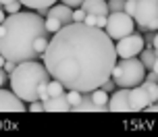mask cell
Instances as JSON below:
<instances>
[{
    "label": "cell",
    "mask_w": 158,
    "mask_h": 137,
    "mask_svg": "<svg viewBox=\"0 0 158 137\" xmlns=\"http://www.w3.org/2000/svg\"><path fill=\"white\" fill-rule=\"evenodd\" d=\"M71 110H75V112H102V110H106V108H102V106L96 104L89 94H83V98H81V104L75 106V108H71Z\"/></svg>",
    "instance_id": "cell-14"
},
{
    "label": "cell",
    "mask_w": 158,
    "mask_h": 137,
    "mask_svg": "<svg viewBox=\"0 0 158 137\" xmlns=\"http://www.w3.org/2000/svg\"><path fill=\"white\" fill-rule=\"evenodd\" d=\"M15 66H17V62H13V60H6V62H4V66H2V69H4V71H6L8 75H10V73L15 71Z\"/></svg>",
    "instance_id": "cell-29"
},
{
    "label": "cell",
    "mask_w": 158,
    "mask_h": 137,
    "mask_svg": "<svg viewBox=\"0 0 158 137\" xmlns=\"http://www.w3.org/2000/svg\"><path fill=\"white\" fill-rule=\"evenodd\" d=\"M63 4H67V6H71V8H79L81 4H83V0H60Z\"/></svg>",
    "instance_id": "cell-28"
},
{
    "label": "cell",
    "mask_w": 158,
    "mask_h": 137,
    "mask_svg": "<svg viewBox=\"0 0 158 137\" xmlns=\"http://www.w3.org/2000/svg\"><path fill=\"white\" fill-rule=\"evenodd\" d=\"M4 62H6V58H4L2 54H0V66H4Z\"/></svg>",
    "instance_id": "cell-39"
},
{
    "label": "cell",
    "mask_w": 158,
    "mask_h": 137,
    "mask_svg": "<svg viewBox=\"0 0 158 137\" xmlns=\"http://www.w3.org/2000/svg\"><path fill=\"white\" fill-rule=\"evenodd\" d=\"M27 110H31V112H42L44 110V102L42 100H33V102H29V108Z\"/></svg>",
    "instance_id": "cell-26"
},
{
    "label": "cell",
    "mask_w": 158,
    "mask_h": 137,
    "mask_svg": "<svg viewBox=\"0 0 158 137\" xmlns=\"http://www.w3.org/2000/svg\"><path fill=\"white\" fill-rule=\"evenodd\" d=\"M4 33L0 35V54L13 60V62H25V60H35L40 54L35 52L33 44L40 35H48L46 21L38 13H13L4 17L2 21Z\"/></svg>",
    "instance_id": "cell-2"
},
{
    "label": "cell",
    "mask_w": 158,
    "mask_h": 137,
    "mask_svg": "<svg viewBox=\"0 0 158 137\" xmlns=\"http://www.w3.org/2000/svg\"><path fill=\"white\" fill-rule=\"evenodd\" d=\"M46 89H48V96H60V94H64V85L60 83L58 79H50L46 83Z\"/></svg>",
    "instance_id": "cell-19"
},
{
    "label": "cell",
    "mask_w": 158,
    "mask_h": 137,
    "mask_svg": "<svg viewBox=\"0 0 158 137\" xmlns=\"http://www.w3.org/2000/svg\"><path fill=\"white\" fill-rule=\"evenodd\" d=\"M108 17V15H106ZM106 17L100 15V17H96V27H100V29H104V25H106Z\"/></svg>",
    "instance_id": "cell-30"
},
{
    "label": "cell",
    "mask_w": 158,
    "mask_h": 137,
    "mask_svg": "<svg viewBox=\"0 0 158 137\" xmlns=\"http://www.w3.org/2000/svg\"><path fill=\"white\" fill-rule=\"evenodd\" d=\"M146 110H152V112H158V102H152V104L148 106Z\"/></svg>",
    "instance_id": "cell-35"
},
{
    "label": "cell",
    "mask_w": 158,
    "mask_h": 137,
    "mask_svg": "<svg viewBox=\"0 0 158 137\" xmlns=\"http://www.w3.org/2000/svg\"><path fill=\"white\" fill-rule=\"evenodd\" d=\"M146 79H148V81H154V83H158V73L150 71V73H148V75H146Z\"/></svg>",
    "instance_id": "cell-32"
},
{
    "label": "cell",
    "mask_w": 158,
    "mask_h": 137,
    "mask_svg": "<svg viewBox=\"0 0 158 137\" xmlns=\"http://www.w3.org/2000/svg\"><path fill=\"white\" fill-rule=\"evenodd\" d=\"M143 44H146V42H143V38L139 35V33H129V35H125V38L117 40V46H114L117 56L118 58L137 56V54L143 50Z\"/></svg>",
    "instance_id": "cell-7"
},
{
    "label": "cell",
    "mask_w": 158,
    "mask_h": 137,
    "mask_svg": "<svg viewBox=\"0 0 158 137\" xmlns=\"http://www.w3.org/2000/svg\"><path fill=\"white\" fill-rule=\"evenodd\" d=\"M6 75H8V73L4 71V69H2V66H0V87H2V85H4V83H6Z\"/></svg>",
    "instance_id": "cell-31"
},
{
    "label": "cell",
    "mask_w": 158,
    "mask_h": 137,
    "mask_svg": "<svg viewBox=\"0 0 158 137\" xmlns=\"http://www.w3.org/2000/svg\"><path fill=\"white\" fill-rule=\"evenodd\" d=\"M150 106V98L142 85L129 87V110H146Z\"/></svg>",
    "instance_id": "cell-9"
},
{
    "label": "cell",
    "mask_w": 158,
    "mask_h": 137,
    "mask_svg": "<svg viewBox=\"0 0 158 137\" xmlns=\"http://www.w3.org/2000/svg\"><path fill=\"white\" fill-rule=\"evenodd\" d=\"M135 6H137V0H125V8H123V10H125L127 15L133 17L135 15Z\"/></svg>",
    "instance_id": "cell-25"
},
{
    "label": "cell",
    "mask_w": 158,
    "mask_h": 137,
    "mask_svg": "<svg viewBox=\"0 0 158 137\" xmlns=\"http://www.w3.org/2000/svg\"><path fill=\"white\" fill-rule=\"evenodd\" d=\"M48 35H40L38 40H35V44H33V48H35V52H38L40 56H42V54H44V52H46V48H48Z\"/></svg>",
    "instance_id": "cell-21"
},
{
    "label": "cell",
    "mask_w": 158,
    "mask_h": 137,
    "mask_svg": "<svg viewBox=\"0 0 158 137\" xmlns=\"http://www.w3.org/2000/svg\"><path fill=\"white\" fill-rule=\"evenodd\" d=\"M139 85L146 89V94H148V98H150V104H152V102H158V83L146 79V81H142Z\"/></svg>",
    "instance_id": "cell-18"
},
{
    "label": "cell",
    "mask_w": 158,
    "mask_h": 137,
    "mask_svg": "<svg viewBox=\"0 0 158 137\" xmlns=\"http://www.w3.org/2000/svg\"><path fill=\"white\" fill-rule=\"evenodd\" d=\"M89 96H92V100H94L98 106H102V108L108 110V91H104L102 87H98V89H94V91H89Z\"/></svg>",
    "instance_id": "cell-15"
},
{
    "label": "cell",
    "mask_w": 158,
    "mask_h": 137,
    "mask_svg": "<svg viewBox=\"0 0 158 137\" xmlns=\"http://www.w3.org/2000/svg\"><path fill=\"white\" fill-rule=\"evenodd\" d=\"M154 58H156V50L154 48H143L142 52H139V60L143 62V66L150 71L152 65H154Z\"/></svg>",
    "instance_id": "cell-17"
},
{
    "label": "cell",
    "mask_w": 158,
    "mask_h": 137,
    "mask_svg": "<svg viewBox=\"0 0 158 137\" xmlns=\"http://www.w3.org/2000/svg\"><path fill=\"white\" fill-rule=\"evenodd\" d=\"M38 15H42V17L48 15V8H38Z\"/></svg>",
    "instance_id": "cell-37"
},
{
    "label": "cell",
    "mask_w": 158,
    "mask_h": 137,
    "mask_svg": "<svg viewBox=\"0 0 158 137\" xmlns=\"http://www.w3.org/2000/svg\"><path fill=\"white\" fill-rule=\"evenodd\" d=\"M50 81V73L46 65H42L38 60H25L15 66V71L10 73V89L23 102H33L40 100V89Z\"/></svg>",
    "instance_id": "cell-3"
},
{
    "label": "cell",
    "mask_w": 158,
    "mask_h": 137,
    "mask_svg": "<svg viewBox=\"0 0 158 137\" xmlns=\"http://www.w3.org/2000/svg\"><path fill=\"white\" fill-rule=\"evenodd\" d=\"M23 6H27V8H50L52 4H56L58 0H19Z\"/></svg>",
    "instance_id": "cell-16"
},
{
    "label": "cell",
    "mask_w": 158,
    "mask_h": 137,
    "mask_svg": "<svg viewBox=\"0 0 158 137\" xmlns=\"http://www.w3.org/2000/svg\"><path fill=\"white\" fill-rule=\"evenodd\" d=\"M2 33H4V27H2V23H0V35H2Z\"/></svg>",
    "instance_id": "cell-41"
},
{
    "label": "cell",
    "mask_w": 158,
    "mask_h": 137,
    "mask_svg": "<svg viewBox=\"0 0 158 137\" xmlns=\"http://www.w3.org/2000/svg\"><path fill=\"white\" fill-rule=\"evenodd\" d=\"M46 17H54V19H58L63 25H69L73 23V8L67 6V4H52V6L48 8V15Z\"/></svg>",
    "instance_id": "cell-11"
},
{
    "label": "cell",
    "mask_w": 158,
    "mask_h": 137,
    "mask_svg": "<svg viewBox=\"0 0 158 137\" xmlns=\"http://www.w3.org/2000/svg\"><path fill=\"white\" fill-rule=\"evenodd\" d=\"M6 2H13V0H0V4H6Z\"/></svg>",
    "instance_id": "cell-40"
},
{
    "label": "cell",
    "mask_w": 158,
    "mask_h": 137,
    "mask_svg": "<svg viewBox=\"0 0 158 137\" xmlns=\"http://www.w3.org/2000/svg\"><path fill=\"white\" fill-rule=\"evenodd\" d=\"M25 102L17 96L13 89H2L0 87V112H23Z\"/></svg>",
    "instance_id": "cell-8"
},
{
    "label": "cell",
    "mask_w": 158,
    "mask_h": 137,
    "mask_svg": "<svg viewBox=\"0 0 158 137\" xmlns=\"http://www.w3.org/2000/svg\"><path fill=\"white\" fill-rule=\"evenodd\" d=\"M150 71L158 73V54H156V58H154V65H152V69H150Z\"/></svg>",
    "instance_id": "cell-36"
},
{
    "label": "cell",
    "mask_w": 158,
    "mask_h": 137,
    "mask_svg": "<svg viewBox=\"0 0 158 137\" xmlns=\"http://www.w3.org/2000/svg\"><path fill=\"white\" fill-rule=\"evenodd\" d=\"M152 48L156 50V54H158V29H156V35H154V40H152Z\"/></svg>",
    "instance_id": "cell-34"
},
{
    "label": "cell",
    "mask_w": 158,
    "mask_h": 137,
    "mask_svg": "<svg viewBox=\"0 0 158 137\" xmlns=\"http://www.w3.org/2000/svg\"><path fill=\"white\" fill-rule=\"evenodd\" d=\"M83 23H87V25H96V15H85Z\"/></svg>",
    "instance_id": "cell-33"
},
{
    "label": "cell",
    "mask_w": 158,
    "mask_h": 137,
    "mask_svg": "<svg viewBox=\"0 0 158 137\" xmlns=\"http://www.w3.org/2000/svg\"><path fill=\"white\" fill-rule=\"evenodd\" d=\"M4 21V8H2V4H0V23Z\"/></svg>",
    "instance_id": "cell-38"
},
{
    "label": "cell",
    "mask_w": 158,
    "mask_h": 137,
    "mask_svg": "<svg viewBox=\"0 0 158 137\" xmlns=\"http://www.w3.org/2000/svg\"><path fill=\"white\" fill-rule=\"evenodd\" d=\"M106 2H108V0H106Z\"/></svg>",
    "instance_id": "cell-42"
},
{
    "label": "cell",
    "mask_w": 158,
    "mask_h": 137,
    "mask_svg": "<svg viewBox=\"0 0 158 137\" xmlns=\"http://www.w3.org/2000/svg\"><path fill=\"white\" fill-rule=\"evenodd\" d=\"M108 8H110V13L123 10L125 8V0H108Z\"/></svg>",
    "instance_id": "cell-24"
},
{
    "label": "cell",
    "mask_w": 158,
    "mask_h": 137,
    "mask_svg": "<svg viewBox=\"0 0 158 137\" xmlns=\"http://www.w3.org/2000/svg\"><path fill=\"white\" fill-rule=\"evenodd\" d=\"M64 96H67V100H69L71 108H75V106L81 104V98H83V94H81V91H77V89H67V91H64Z\"/></svg>",
    "instance_id": "cell-20"
},
{
    "label": "cell",
    "mask_w": 158,
    "mask_h": 137,
    "mask_svg": "<svg viewBox=\"0 0 158 137\" xmlns=\"http://www.w3.org/2000/svg\"><path fill=\"white\" fill-rule=\"evenodd\" d=\"M44 110H50V112H67V110H71V104H69L67 96L60 94V96L48 98L46 102H44Z\"/></svg>",
    "instance_id": "cell-13"
},
{
    "label": "cell",
    "mask_w": 158,
    "mask_h": 137,
    "mask_svg": "<svg viewBox=\"0 0 158 137\" xmlns=\"http://www.w3.org/2000/svg\"><path fill=\"white\" fill-rule=\"evenodd\" d=\"M112 79L118 87H135L146 79V66L139 58H121L112 69Z\"/></svg>",
    "instance_id": "cell-4"
},
{
    "label": "cell",
    "mask_w": 158,
    "mask_h": 137,
    "mask_svg": "<svg viewBox=\"0 0 158 137\" xmlns=\"http://www.w3.org/2000/svg\"><path fill=\"white\" fill-rule=\"evenodd\" d=\"M135 27L143 31H156L158 29V0H137L133 15Z\"/></svg>",
    "instance_id": "cell-5"
},
{
    "label": "cell",
    "mask_w": 158,
    "mask_h": 137,
    "mask_svg": "<svg viewBox=\"0 0 158 137\" xmlns=\"http://www.w3.org/2000/svg\"><path fill=\"white\" fill-rule=\"evenodd\" d=\"M81 8L85 10V15H108L110 13V8H108V2L106 0H83V4H81Z\"/></svg>",
    "instance_id": "cell-12"
},
{
    "label": "cell",
    "mask_w": 158,
    "mask_h": 137,
    "mask_svg": "<svg viewBox=\"0 0 158 137\" xmlns=\"http://www.w3.org/2000/svg\"><path fill=\"white\" fill-rule=\"evenodd\" d=\"M21 6H23V4H21L19 0H13V2H6V4H2V8L6 10L8 15H13V13H19V10H21Z\"/></svg>",
    "instance_id": "cell-23"
},
{
    "label": "cell",
    "mask_w": 158,
    "mask_h": 137,
    "mask_svg": "<svg viewBox=\"0 0 158 137\" xmlns=\"http://www.w3.org/2000/svg\"><path fill=\"white\" fill-rule=\"evenodd\" d=\"M108 110L112 112H127L129 110V87H121L108 98Z\"/></svg>",
    "instance_id": "cell-10"
},
{
    "label": "cell",
    "mask_w": 158,
    "mask_h": 137,
    "mask_svg": "<svg viewBox=\"0 0 158 137\" xmlns=\"http://www.w3.org/2000/svg\"><path fill=\"white\" fill-rule=\"evenodd\" d=\"M83 19H85V10L79 6L77 10H73V21H77V23H83Z\"/></svg>",
    "instance_id": "cell-27"
},
{
    "label": "cell",
    "mask_w": 158,
    "mask_h": 137,
    "mask_svg": "<svg viewBox=\"0 0 158 137\" xmlns=\"http://www.w3.org/2000/svg\"><path fill=\"white\" fill-rule=\"evenodd\" d=\"M42 58L52 79H58L64 89L83 94L110 79L118 56L104 29L73 21L52 33Z\"/></svg>",
    "instance_id": "cell-1"
},
{
    "label": "cell",
    "mask_w": 158,
    "mask_h": 137,
    "mask_svg": "<svg viewBox=\"0 0 158 137\" xmlns=\"http://www.w3.org/2000/svg\"><path fill=\"white\" fill-rule=\"evenodd\" d=\"M135 29V21L131 15H127L125 10H118V13H108L106 17V25H104V31L110 35L112 40H121L129 33H133Z\"/></svg>",
    "instance_id": "cell-6"
},
{
    "label": "cell",
    "mask_w": 158,
    "mask_h": 137,
    "mask_svg": "<svg viewBox=\"0 0 158 137\" xmlns=\"http://www.w3.org/2000/svg\"><path fill=\"white\" fill-rule=\"evenodd\" d=\"M60 27H63V23H60L58 19H54V17H46V29H48V33H56Z\"/></svg>",
    "instance_id": "cell-22"
}]
</instances>
